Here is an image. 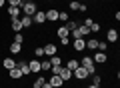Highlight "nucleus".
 Instances as JSON below:
<instances>
[{
  "label": "nucleus",
  "instance_id": "nucleus-18",
  "mask_svg": "<svg viewBox=\"0 0 120 88\" xmlns=\"http://www.w3.org/2000/svg\"><path fill=\"white\" fill-rule=\"evenodd\" d=\"M56 36H58V38H66V36H70V30L66 28V24H62V26H58V28H56Z\"/></svg>",
  "mask_w": 120,
  "mask_h": 88
},
{
  "label": "nucleus",
  "instance_id": "nucleus-32",
  "mask_svg": "<svg viewBox=\"0 0 120 88\" xmlns=\"http://www.w3.org/2000/svg\"><path fill=\"white\" fill-rule=\"evenodd\" d=\"M96 50H98V52H106L108 50V42H100L98 40V48H96Z\"/></svg>",
  "mask_w": 120,
  "mask_h": 88
},
{
  "label": "nucleus",
  "instance_id": "nucleus-37",
  "mask_svg": "<svg viewBox=\"0 0 120 88\" xmlns=\"http://www.w3.org/2000/svg\"><path fill=\"white\" fill-rule=\"evenodd\" d=\"M92 22H94V20H92L90 16H86V18H84V26H88V28H90V24H92Z\"/></svg>",
  "mask_w": 120,
  "mask_h": 88
},
{
  "label": "nucleus",
  "instance_id": "nucleus-19",
  "mask_svg": "<svg viewBox=\"0 0 120 88\" xmlns=\"http://www.w3.org/2000/svg\"><path fill=\"white\" fill-rule=\"evenodd\" d=\"M8 76H10V80H20L22 78V72H20L18 66H14L12 70H8Z\"/></svg>",
  "mask_w": 120,
  "mask_h": 88
},
{
  "label": "nucleus",
  "instance_id": "nucleus-4",
  "mask_svg": "<svg viewBox=\"0 0 120 88\" xmlns=\"http://www.w3.org/2000/svg\"><path fill=\"white\" fill-rule=\"evenodd\" d=\"M44 56L46 58H50V56H54V54H58V46H56L54 42H48V44H44Z\"/></svg>",
  "mask_w": 120,
  "mask_h": 88
},
{
  "label": "nucleus",
  "instance_id": "nucleus-13",
  "mask_svg": "<svg viewBox=\"0 0 120 88\" xmlns=\"http://www.w3.org/2000/svg\"><path fill=\"white\" fill-rule=\"evenodd\" d=\"M16 66L20 68V72H22V76H30V68H28V60H18V62H16Z\"/></svg>",
  "mask_w": 120,
  "mask_h": 88
},
{
  "label": "nucleus",
  "instance_id": "nucleus-31",
  "mask_svg": "<svg viewBox=\"0 0 120 88\" xmlns=\"http://www.w3.org/2000/svg\"><path fill=\"white\" fill-rule=\"evenodd\" d=\"M44 82H46V78H44V76H38V74H36V80H34L32 84H36V86L42 88V84H44Z\"/></svg>",
  "mask_w": 120,
  "mask_h": 88
},
{
  "label": "nucleus",
  "instance_id": "nucleus-35",
  "mask_svg": "<svg viewBox=\"0 0 120 88\" xmlns=\"http://www.w3.org/2000/svg\"><path fill=\"white\" fill-rule=\"evenodd\" d=\"M76 26H78V22H76V20H68V22H66V28H68V30H74Z\"/></svg>",
  "mask_w": 120,
  "mask_h": 88
},
{
  "label": "nucleus",
  "instance_id": "nucleus-6",
  "mask_svg": "<svg viewBox=\"0 0 120 88\" xmlns=\"http://www.w3.org/2000/svg\"><path fill=\"white\" fill-rule=\"evenodd\" d=\"M72 76H74L76 80H86L90 74H88V70H86L84 66H78L76 70H72Z\"/></svg>",
  "mask_w": 120,
  "mask_h": 88
},
{
  "label": "nucleus",
  "instance_id": "nucleus-27",
  "mask_svg": "<svg viewBox=\"0 0 120 88\" xmlns=\"http://www.w3.org/2000/svg\"><path fill=\"white\" fill-rule=\"evenodd\" d=\"M100 30H102V28H100V22H92V24H90V32H92V34H98Z\"/></svg>",
  "mask_w": 120,
  "mask_h": 88
},
{
  "label": "nucleus",
  "instance_id": "nucleus-11",
  "mask_svg": "<svg viewBox=\"0 0 120 88\" xmlns=\"http://www.w3.org/2000/svg\"><path fill=\"white\" fill-rule=\"evenodd\" d=\"M48 82L52 84V88H62V86H64V80L60 78L58 74H52V76H50V80H48Z\"/></svg>",
  "mask_w": 120,
  "mask_h": 88
},
{
  "label": "nucleus",
  "instance_id": "nucleus-36",
  "mask_svg": "<svg viewBox=\"0 0 120 88\" xmlns=\"http://www.w3.org/2000/svg\"><path fill=\"white\" fill-rule=\"evenodd\" d=\"M78 12H82V14H86V12H88V6H86L84 2H80V6H78Z\"/></svg>",
  "mask_w": 120,
  "mask_h": 88
},
{
  "label": "nucleus",
  "instance_id": "nucleus-29",
  "mask_svg": "<svg viewBox=\"0 0 120 88\" xmlns=\"http://www.w3.org/2000/svg\"><path fill=\"white\" fill-rule=\"evenodd\" d=\"M78 6H80V2H78V0H70V2H68V8L72 10V12H76Z\"/></svg>",
  "mask_w": 120,
  "mask_h": 88
},
{
  "label": "nucleus",
  "instance_id": "nucleus-10",
  "mask_svg": "<svg viewBox=\"0 0 120 88\" xmlns=\"http://www.w3.org/2000/svg\"><path fill=\"white\" fill-rule=\"evenodd\" d=\"M10 30L12 32H22V22H20V18H10Z\"/></svg>",
  "mask_w": 120,
  "mask_h": 88
},
{
  "label": "nucleus",
  "instance_id": "nucleus-9",
  "mask_svg": "<svg viewBox=\"0 0 120 88\" xmlns=\"http://www.w3.org/2000/svg\"><path fill=\"white\" fill-rule=\"evenodd\" d=\"M92 60H94V64H106L108 62V56H106V52H98V50H96V54L92 56Z\"/></svg>",
  "mask_w": 120,
  "mask_h": 88
},
{
  "label": "nucleus",
  "instance_id": "nucleus-26",
  "mask_svg": "<svg viewBox=\"0 0 120 88\" xmlns=\"http://www.w3.org/2000/svg\"><path fill=\"white\" fill-rule=\"evenodd\" d=\"M32 52H34L36 58H44V48L42 46H34V50H32Z\"/></svg>",
  "mask_w": 120,
  "mask_h": 88
},
{
  "label": "nucleus",
  "instance_id": "nucleus-34",
  "mask_svg": "<svg viewBox=\"0 0 120 88\" xmlns=\"http://www.w3.org/2000/svg\"><path fill=\"white\" fill-rule=\"evenodd\" d=\"M12 42H18V44H24V36H22L20 32H16V34H14V40H12Z\"/></svg>",
  "mask_w": 120,
  "mask_h": 88
},
{
  "label": "nucleus",
  "instance_id": "nucleus-12",
  "mask_svg": "<svg viewBox=\"0 0 120 88\" xmlns=\"http://www.w3.org/2000/svg\"><path fill=\"white\" fill-rule=\"evenodd\" d=\"M6 12H8L10 18H20L22 16V10L18 6H6Z\"/></svg>",
  "mask_w": 120,
  "mask_h": 88
},
{
  "label": "nucleus",
  "instance_id": "nucleus-40",
  "mask_svg": "<svg viewBox=\"0 0 120 88\" xmlns=\"http://www.w3.org/2000/svg\"><path fill=\"white\" fill-rule=\"evenodd\" d=\"M88 88H98V86H94V84H90V86H88Z\"/></svg>",
  "mask_w": 120,
  "mask_h": 88
},
{
  "label": "nucleus",
  "instance_id": "nucleus-24",
  "mask_svg": "<svg viewBox=\"0 0 120 88\" xmlns=\"http://www.w3.org/2000/svg\"><path fill=\"white\" fill-rule=\"evenodd\" d=\"M86 48H88V50H96V48H98V38H90V40H86Z\"/></svg>",
  "mask_w": 120,
  "mask_h": 88
},
{
  "label": "nucleus",
  "instance_id": "nucleus-16",
  "mask_svg": "<svg viewBox=\"0 0 120 88\" xmlns=\"http://www.w3.org/2000/svg\"><path fill=\"white\" fill-rule=\"evenodd\" d=\"M62 66H66L68 70H76V68L80 66V60H78V58H68L66 64H62Z\"/></svg>",
  "mask_w": 120,
  "mask_h": 88
},
{
  "label": "nucleus",
  "instance_id": "nucleus-25",
  "mask_svg": "<svg viewBox=\"0 0 120 88\" xmlns=\"http://www.w3.org/2000/svg\"><path fill=\"white\" fill-rule=\"evenodd\" d=\"M90 76H92V84L100 88V84H102V76H100L98 72H94V74H90Z\"/></svg>",
  "mask_w": 120,
  "mask_h": 88
},
{
  "label": "nucleus",
  "instance_id": "nucleus-33",
  "mask_svg": "<svg viewBox=\"0 0 120 88\" xmlns=\"http://www.w3.org/2000/svg\"><path fill=\"white\" fill-rule=\"evenodd\" d=\"M58 40H60V44H62L64 48H68V46H70V42H72V40H70V36H66V38H58Z\"/></svg>",
  "mask_w": 120,
  "mask_h": 88
},
{
  "label": "nucleus",
  "instance_id": "nucleus-28",
  "mask_svg": "<svg viewBox=\"0 0 120 88\" xmlns=\"http://www.w3.org/2000/svg\"><path fill=\"white\" fill-rule=\"evenodd\" d=\"M6 4H8V6H18V8H22L24 0H6Z\"/></svg>",
  "mask_w": 120,
  "mask_h": 88
},
{
  "label": "nucleus",
  "instance_id": "nucleus-21",
  "mask_svg": "<svg viewBox=\"0 0 120 88\" xmlns=\"http://www.w3.org/2000/svg\"><path fill=\"white\" fill-rule=\"evenodd\" d=\"M20 22H22V28H30V26H34L32 16H24V14H22V16H20Z\"/></svg>",
  "mask_w": 120,
  "mask_h": 88
},
{
  "label": "nucleus",
  "instance_id": "nucleus-23",
  "mask_svg": "<svg viewBox=\"0 0 120 88\" xmlns=\"http://www.w3.org/2000/svg\"><path fill=\"white\" fill-rule=\"evenodd\" d=\"M50 68H52V64H50V60H48V58L40 60V72H50Z\"/></svg>",
  "mask_w": 120,
  "mask_h": 88
},
{
  "label": "nucleus",
  "instance_id": "nucleus-3",
  "mask_svg": "<svg viewBox=\"0 0 120 88\" xmlns=\"http://www.w3.org/2000/svg\"><path fill=\"white\" fill-rule=\"evenodd\" d=\"M32 22H34L36 26H44L46 24V12H44V10H36V14L32 16Z\"/></svg>",
  "mask_w": 120,
  "mask_h": 88
},
{
  "label": "nucleus",
  "instance_id": "nucleus-39",
  "mask_svg": "<svg viewBox=\"0 0 120 88\" xmlns=\"http://www.w3.org/2000/svg\"><path fill=\"white\" fill-rule=\"evenodd\" d=\"M4 6H6V0H0V10L4 8Z\"/></svg>",
  "mask_w": 120,
  "mask_h": 88
},
{
  "label": "nucleus",
  "instance_id": "nucleus-17",
  "mask_svg": "<svg viewBox=\"0 0 120 88\" xmlns=\"http://www.w3.org/2000/svg\"><path fill=\"white\" fill-rule=\"evenodd\" d=\"M58 76L64 80V82H68V80L72 78V70H68L66 66H62V68H60V74H58Z\"/></svg>",
  "mask_w": 120,
  "mask_h": 88
},
{
  "label": "nucleus",
  "instance_id": "nucleus-8",
  "mask_svg": "<svg viewBox=\"0 0 120 88\" xmlns=\"http://www.w3.org/2000/svg\"><path fill=\"white\" fill-rule=\"evenodd\" d=\"M28 68H30V74H40V60L38 58L28 60Z\"/></svg>",
  "mask_w": 120,
  "mask_h": 88
},
{
  "label": "nucleus",
  "instance_id": "nucleus-1",
  "mask_svg": "<svg viewBox=\"0 0 120 88\" xmlns=\"http://www.w3.org/2000/svg\"><path fill=\"white\" fill-rule=\"evenodd\" d=\"M20 10H22V14H24V16H34L36 10H40V8H38V2H24Z\"/></svg>",
  "mask_w": 120,
  "mask_h": 88
},
{
  "label": "nucleus",
  "instance_id": "nucleus-2",
  "mask_svg": "<svg viewBox=\"0 0 120 88\" xmlns=\"http://www.w3.org/2000/svg\"><path fill=\"white\" fill-rule=\"evenodd\" d=\"M80 66H84L86 70H88V74H94V72H96V64H94V60H92V56H84V58H80Z\"/></svg>",
  "mask_w": 120,
  "mask_h": 88
},
{
  "label": "nucleus",
  "instance_id": "nucleus-5",
  "mask_svg": "<svg viewBox=\"0 0 120 88\" xmlns=\"http://www.w3.org/2000/svg\"><path fill=\"white\" fill-rule=\"evenodd\" d=\"M118 38H120V34H118V30H116V28H108L106 30V42H108V44L118 42Z\"/></svg>",
  "mask_w": 120,
  "mask_h": 88
},
{
  "label": "nucleus",
  "instance_id": "nucleus-41",
  "mask_svg": "<svg viewBox=\"0 0 120 88\" xmlns=\"http://www.w3.org/2000/svg\"><path fill=\"white\" fill-rule=\"evenodd\" d=\"M24 2H36V0H24Z\"/></svg>",
  "mask_w": 120,
  "mask_h": 88
},
{
  "label": "nucleus",
  "instance_id": "nucleus-22",
  "mask_svg": "<svg viewBox=\"0 0 120 88\" xmlns=\"http://www.w3.org/2000/svg\"><path fill=\"white\" fill-rule=\"evenodd\" d=\"M8 50H10V54H20L22 52V44H18V42H12L8 46Z\"/></svg>",
  "mask_w": 120,
  "mask_h": 88
},
{
  "label": "nucleus",
  "instance_id": "nucleus-7",
  "mask_svg": "<svg viewBox=\"0 0 120 88\" xmlns=\"http://www.w3.org/2000/svg\"><path fill=\"white\" fill-rule=\"evenodd\" d=\"M70 46L74 48V52H84V48H86V40H84V38H76V40L70 42Z\"/></svg>",
  "mask_w": 120,
  "mask_h": 88
},
{
  "label": "nucleus",
  "instance_id": "nucleus-30",
  "mask_svg": "<svg viewBox=\"0 0 120 88\" xmlns=\"http://www.w3.org/2000/svg\"><path fill=\"white\" fill-rule=\"evenodd\" d=\"M58 20L62 22V24H66V22L70 20V18H68V12H58Z\"/></svg>",
  "mask_w": 120,
  "mask_h": 88
},
{
  "label": "nucleus",
  "instance_id": "nucleus-14",
  "mask_svg": "<svg viewBox=\"0 0 120 88\" xmlns=\"http://www.w3.org/2000/svg\"><path fill=\"white\" fill-rule=\"evenodd\" d=\"M58 12H60V10H56V8L46 10V22H56V20H58Z\"/></svg>",
  "mask_w": 120,
  "mask_h": 88
},
{
  "label": "nucleus",
  "instance_id": "nucleus-38",
  "mask_svg": "<svg viewBox=\"0 0 120 88\" xmlns=\"http://www.w3.org/2000/svg\"><path fill=\"white\" fill-rule=\"evenodd\" d=\"M42 88H52V84H50V82H48V80H46V82L42 84Z\"/></svg>",
  "mask_w": 120,
  "mask_h": 88
},
{
  "label": "nucleus",
  "instance_id": "nucleus-15",
  "mask_svg": "<svg viewBox=\"0 0 120 88\" xmlns=\"http://www.w3.org/2000/svg\"><path fill=\"white\" fill-rule=\"evenodd\" d=\"M14 66H16V60L10 58V56H6V58L2 60V68H4V70H12Z\"/></svg>",
  "mask_w": 120,
  "mask_h": 88
},
{
  "label": "nucleus",
  "instance_id": "nucleus-20",
  "mask_svg": "<svg viewBox=\"0 0 120 88\" xmlns=\"http://www.w3.org/2000/svg\"><path fill=\"white\" fill-rule=\"evenodd\" d=\"M48 60H50V64H52V66H62V64H64V58H62L60 54H54V56H50Z\"/></svg>",
  "mask_w": 120,
  "mask_h": 88
},
{
  "label": "nucleus",
  "instance_id": "nucleus-42",
  "mask_svg": "<svg viewBox=\"0 0 120 88\" xmlns=\"http://www.w3.org/2000/svg\"><path fill=\"white\" fill-rule=\"evenodd\" d=\"M32 88H40V86H36V84H32Z\"/></svg>",
  "mask_w": 120,
  "mask_h": 88
}]
</instances>
